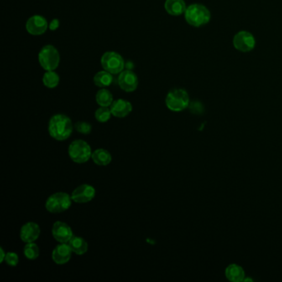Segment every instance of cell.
Returning a JSON list of instances; mask_svg holds the SVG:
<instances>
[{
    "mask_svg": "<svg viewBox=\"0 0 282 282\" xmlns=\"http://www.w3.org/2000/svg\"><path fill=\"white\" fill-rule=\"evenodd\" d=\"M96 195L95 187L88 184H83L75 188L71 194L73 201L78 204L90 202Z\"/></svg>",
    "mask_w": 282,
    "mask_h": 282,
    "instance_id": "9",
    "label": "cell"
},
{
    "mask_svg": "<svg viewBox=\"0 0 282 282\" xmlns=\"http://www.w3.org/2000/svg\"><path fill=\"white\" fill-rule=\"evenodd\" d=\"M48 132L54 139L65 141L72 134V122L66 115L61 113L54 115L48 123Z\"/></svg>",
    "mask_w": 282,
    "mask_h": 282,
    "instance_id": "1",
    "label": "cell"
},
{
    "mask_svg": "<svg viewBox=\"0 0 282 282\" xmlns=\"http://www.w3.org/2000/svg\"><path fill=\"white\" fill-rule=\"evenodd\" d=\"M101 65L104 70L113 75L120 74L124 69V60L118 53L108 52L101 58Z\"/></svg>",
    "mask_w": 282,
    "mask_h": 282,
    "instance_id": "7",
    "label": "cell"
},
{
    "mask_svg": "<svg viewBox=\"0 0 282 282\" xmlns=\"http://www.w3.org/2000/svg\"><path fill=\"white\" fill-rule=\"evenodd\" d=\"M225 277L232 282H243L245 279V272L239 265L232 263L228 265L225 269Z\"/></svg>",
    "mask_w": 282,
    "mask_h": 282,
    "instance_id": "16",
    "label": "cell"
},
{
    "mask_svg": "<svg viewBox=\"0 0 282 282\" xmlns=\"http://www.w3.org/2000/svg\"><path fill=\"white\" fill-rule=\"evenodd\" d=\"M59 25H60L59 21L56 20V19H54V20L52 21V23H51L50 24L51 30H56V29H57Z\"/></svg>",
    "mask_w": 282,
    "mask_h": 282,
    "instance_id": "27",
    "label": "cell"
},
{
    "mask_svg": "<svg viewBox=\"0 0 282 282\" xmlns=\"http://www.w3.org/2000/svg\"><path fill=\"white\" fill-rule=\"evenodd\" d=\"M0 253H1V254H0V262L3 263V262L5 261L6 252H4V250H3V248H2V247L0 248Z\"/></svg>",
    "mask_w": 282,
    "mask_h": 282,
    "instance_id": "28",
    "label": "cell"
},
{
    "mask_svg": "<svg viewBox=\"0 0 282 282\" xmlns=\"http://www.w3.org/2000/svg\"><path fill=\"white\" fill-rule=\"evenodd\" d=\"M95 116L98 122H106L110 119V117L112 116V113L109 107L100 106V108L95 111Z\"/></svg>",
    "mask_w": 282,
    "mask_h": 282,
    "instance_id": "24",
    "label": "cell"
},
{
    "mask_svg": "<svg viewBox=\"0 0 282 282\" xmlns=\"http://www.w3.org/2000/svg\"><path fill=\"white\" fill-rule=\"evenodd\" d=\"M92 153L90 146L84 140H75L68 148V154L70 159L78 164L87 163L92 157Z\"/></svg>",
    "mask_w": 282,
    "mask_h": 282,
    "instance_id": "4",
    "label": "cell"
},
{
    "mask_svg": "<svg viewBox=\"0 0 282 282\" xmlns=\"http://www.w3.org/2000/svg\"><path fill=\"white\" fill-rule=\"evenodd\" d=\"M71 195L67 193L57 192L50 195L46 201L45 208L52 214H60L70 209L72 205Z\"/></svg>",
    "mask_w": 282,
    "mask_h": 282,
    "instance_id": "5",
    "label": "cell"
},
{
    "mask_svg": "<svg viewBox=\"0 0 282 282\" xmlns=\"http://www.w3.org/2000/svg\"><path fill=\"white\" fill-rule=\"evenodd\" d=\"M72 252L68 243H60L53 249L52 258L56 264H66L71 258Z\"/></svg>",
    "mask_w": 282,
    "mask_h": 282,
    "instance_id": "14",
    "label": "cell"
},
{
    "mask_svg": "<svg viewBox=\"0 0 282 282\" xmlns=\"http://www.w3.org/2000/svg\"><path fill=\"white\" fill-rule=\"evenodd\" d=\"M23 253L28 259L36 260L40 255V249L35 242H28V243H26L24 249H23Z\"/></svg>",
    "mask_w": 282,
    "mask_h": 282,
    "instance_id": "23",
    "label": "cell"
},
{
    "mask_svg": "<svg viewBox=\"0 0 282 282\" xmlns=\"http://www.w3.org/2000/svg\"><path fill=\"white\" fill-rule=\"evenodd\" d=\"M91 159L96 165L105 167V166L110 165L112 162V156L106 149L99 148L93 152Z\"/></svg>",
    "mask_w": 282,
    "mask_h": 282,
    "instance_id": "18",
    "label": "cell"
},
{
    "mask_svg": "<svg viewBox=\"0 0 282 282\" xmlns=\"http://www.w3.org/2000/svg\"><path fill=\"white\" fill-rule=\"evenodd\" d=\"M96 102L101 107H110L113 102V97L110 90L102 88L96 94Z\"/></svg>",
    "mask_w": 282,
    "mask_h": 282,
    "instance_id": "21",
    "label": "cell"
},
{
    "mask_svg": "<svg viewBox=\"0 0 282 282\" xmlns=\"http://www.w3.org/2000/svg\"><path fill=\"white\" fill-rule=\"evenodd\" d=\"M52 234L60 243H68L74 236L71 227L67 224L61 221L54 223L52 229Z\"/></svg>",
    "mask_w": 282,
    "mask_h": 282,
    "instance_id": "10",
    "label": "cell"
},
{
    "mask_svg": "<svg viewBox=\"0 0 282 282\" xmlns=\"http://www.w3.org/2000/svg\"><path fill=\"white\" fill-rule=\"evenodd\" d=\"M48 28V21L43 16H33L27 21L26 23V29L31 35H42L45 33Z\"/></svg>",
    "mask_w": 282,
    "mask_h": 282,
    "instance_id": "12",
    "label": "cell"
},
{
    "mask_svg": "<svg viewBox=\"0 0 282 282\" xmlns=\"http://www.w3.org/2000/svg\"><path fill=\"white\" fill-rule=\"evenodd\" d=\"M68 244L72 250L73 253L79 256L84 255L85 252H87L89 247L86 240L84 239L83 237H75V236H73L70 242H68Z\"/></svg>",
    "mask_w": 282,
    "mask_h": 282,
    "instance_id": "19",
    "label": "cell"
},
{
    "mask_svg": "<svg viewBox=\"0 0 282 282\" xmlns=\"http://www.w3.org/2000/svg\"><path fill=\"white\" fill-rule=\"evenodd\" d=\"M110 110H111L113 116L122 118V117H127V115L132 112V105L127 100L119 99L113 102L110 106Z\"/></svg>",
    "mask_w": 282,
    "mask_h": 282,
    "instance_id": "15",
    "label": "cell"
},
{
    "mask_svg": "<svg viewBox=\"0 0 282 282\" xmlns=\"http://www.w3.org/2000/svg\"><path fill=\"white\" fill-rule=\"evenodd\" d=\"M232 44L236 50L241 53H249L256 47V39L250 32L240 31L233 37Z\"/></svg>",
    "mask_w": 282,
    "mask_h": 282,
    "instance_id": "8",
    "label": "cell"
},
{
    "mask_svg": "<svg viewBox=\"0 0 282 282\" xmlns=\"http://www.w3.org/2000/svg\"><path fill=\"white\" fill-rule=\"evenodd\" d=\"M186 8L184 0H166L165 9L170 15H181L185 13Z\"/></svg>",
    "mask_w": 282,
    "mask_h": 282,
    "instance_id": "17",
    "label": "cell"
},
{
    "mask_svg": "<svg viewBox=\"0 0 282 282\" xmlns=\"http://www.w3.org/2000/svg\"><path fill=\"white\" fill-rule=\"evenodd\" d=\"M41 66L47 70H55L60 63V54L53 46H45L38 54Z\"/></svg>",
    "mask_w": 282,
    "mask_h": 282,
    "instance_id": "6",
    "label": "cell"
},
{
    "mask_svg": "<svg viewBox=\"0 0 282 282\" xmlns=\"http://www.w3.org/2000/svg\"><path fill=\"white\" fill-rule=\"evenodd\" d=\"M41 228L38 224L34 222L26 223L21 227L20 238L23 242H34L40 237Z\"/></svg>",
    "mask_w": 282,
    "mask_h": 282,
    "instance_id": "13",
    "label": "cell"
},
{
    "mask_svg": "<svg viewBox=\"0 0 282 282\" xmlns=\"http://www.w3.org/2000/svg\"><path fill=\"white\" fill-rule=\"evenodd\" d=\"M43 81L46 87L53 89L59 85L60 77L56 73L54 72V70H49L43 75Z\"/></svg>",
    "mask_w": 282,
    "mask_h": 282,
    "instance_id": "22",
    "label": "cell"
},
{
    "mask_svg": "<svg viewBox=\"0 0 282 282\" xmlns=\"http://www.w3.org/2000/svg\"><path fill=\"white\" fill-rule=\"evenodd\" d=\"M4 262L10 267H16L18 266V262H19V257L15 252H8L6 253Z\"/></svg>",
    "mask_w": 282,
    "mask_h": 282,
    "instance_id": "26",
    "label": "cell"
},
{
    "mask_svg": "<svg viewBox=\"0 0 282 282\" xmlns=\"http://www.w3.org/2000/svg\"><path fill=\"white\" fill-rule=\"evenodd\" d=\"M120 88L125 92H133L138 85V79L132 70H122L117 78Z\"/></svg>",
    "mask_w": 282,
    "mask_h": 282,
    "instance_id": "11",
    "label": "cell"
},
{
    "mask_svg": "<svg viewBox=\"0 0 282 282\" xmlns=\"http://www.w3.org/2000/svg\"><path fill=\"white\" fill-rule=\"evenodd\" d=\"M190 105V96L184 89H173L166 98V105L172 112H181Z\"/></svg>",
    "mask_w": 282,
    "mask_h": 282,
    "instance_id": "3",
    "label": "cell"
},
{
    "mask_svg": "<svg viewBox=\"0 0 282 282\" xmlns=\"http://www.w3.org/2000/svg\"><path fill=\"white\" fill-rule=\"evenodd\" d=\"M75 128L78 132L81 134H90L92 131V126L90 122H77L75 124Z\"/></svg>",
    "mask_w": 282,
    "mask_h": 282,
    "instance_id": "25",
    "label": "cell"
},
{
    "mask_svg": "<svg viewBox=\"0 0 282 282\" xmlns=\"http://www.w3.org/2000/svg\"><path fill=\"white\" fill-rule=\"evenodd\" d=\"M185 18L190 26L200 28L210 23L211 13L205 5L200 3H193L186 8Z\"/></svg>",
    "mask_w": 282,
    "mask_h": 282,
    "instance_id": "2",
    "label": "cell"
},
{
    "mask_svg": "<svg viewBox=\"0 0 282 282\" xmlns=\"http://www.w3.org/2000/svg\"><path fill=\"white\" fill-rule=\"evenodd\" d=\"M113 82V75L106 70L96 73L94 77V83L98 87L105 88L110 86Z\"/></svg>",
    "mask_w": 282,
    "mask_h": 282,
    "instance_id": "20",
    "label": "cell"
}]
</instances>
